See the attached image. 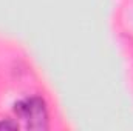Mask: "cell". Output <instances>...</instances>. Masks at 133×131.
<instances>
[{
	"instance_id": "cell-1",
	"label": "cell",
	"mask_w": 133,
	"mask_h": 131,
	"mask_svg": "<svg viewBox=\"0 0 133 131\" xmlns=\"http://www.w3.org/2000/svg\"><path fill=\"white\" fill-rule=\"evenodd\" d=\"M14 113L19 119L25 122L28 130L45 131L50 128L48 106L43 97L30 96L14 103Z\"/></svg>"
},
{
	"instance_id": "cell-2",
	"label": "cell",
	"mask_w": 133,
	"mask_h": 131,
	"mask_svg": "<svg viewBox=\"0 0 133 131\" xmlns=\"http://www.w3.org/2000/svg\"><path fill=\"white\" fill-rule=\"evenodd\" d=\"M19 130V122L9 117H5L0 120V131H16Z\"/></svg>"
}]
</instances>
